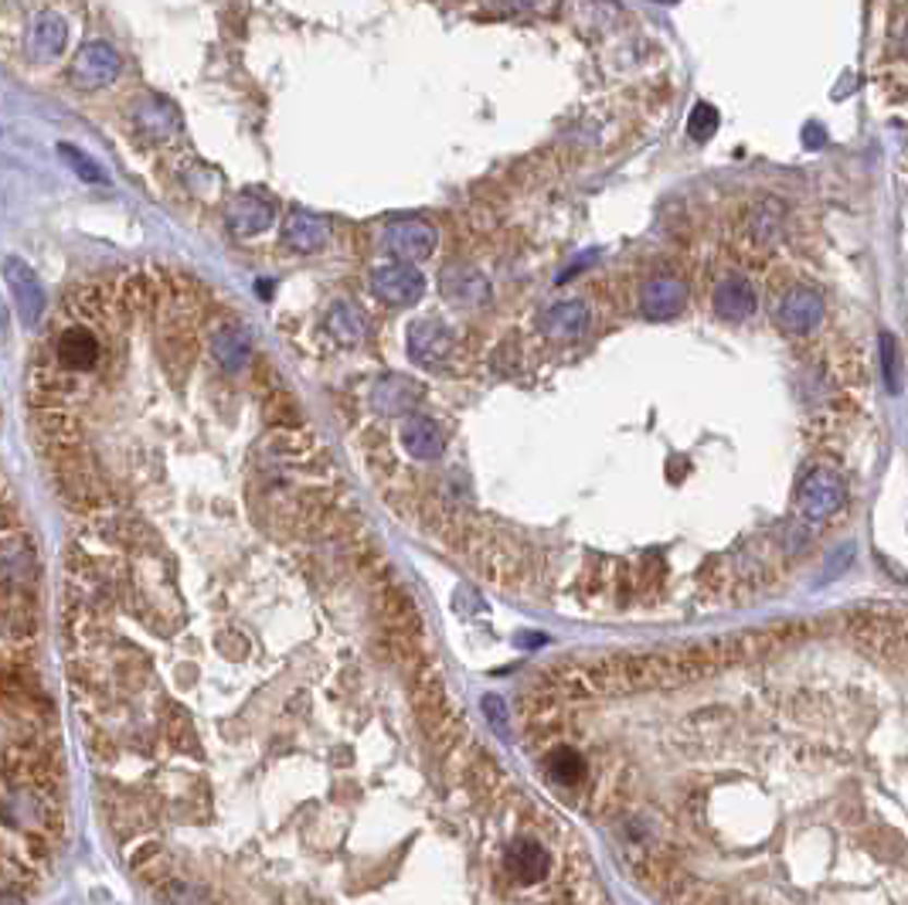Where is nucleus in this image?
Instances as JSON below:
<instances>
[{
	"mask_svg": "<svg viewBox=\"0 0 908 905\" xmlns=\"http://www.w3.org/2000/svg\"><path fill=\"white\" fill-rule=\"evenodd\" d=\"M718 123H722L718 109H715L712 102H698V106L691 109V117H688V136H694L698 144H704L707 136H715Z\"/></svg>",
	"mask_w": 908,
	"mask_h": 905,
	"instance_id": "nucleus-25",
	"label": "nucleus"
},
{
	"mask_svg": "<svg viewBox=\"0 0 908 905\" xmlns=\"http://www.w3.org/2000/svg\"><path fill=\"white\" fill-rule=\"evenodd\" d=\"M537 327H542V334L552 337V341H576V337H582L589 327V306L582 300H561L545 310Z\"/></svg>",
	"mask_w": 908,
	"mask_h": 905,
	"instance_id": "nucleus-15",
	"label": "nucleus"
},
{
	"mask_svg": "<svg viewBox=\"0 0 908 905\" xmlns=\"http://www.w3.org/2000/svg\"><path fill=\"white\" fill-rule=\"evenodd\" d=\"M59 154L69 160V167H72V171H75L82 181H89V184H102V181H106V174H102L99 167L93 164V157L78 154V150H75V147H69V144H62V147H59Z\"/></svg>",
	"mask_w": 908,
	"mask_h": 905,
	"instance_id": "nucleus-27",
	"label": "nucleus"
},
{
	"mask_svg": "<svg viewBox=\"0 0 908 905\" xmlns=\"http://www.w3.org/2000/svg\"><path fill=\"white\" fill-rule=\"evenodd\" d=\"M65 41H69V24L55 11H41L32 24V38H27V48H32L35 59L38 62L59 59L65 51Z\"/></svg>",
	"mask_w": 908,
	"mask_h": 905,
	"instance_id": "nucleus-17",
	"label": "nucleus"
},
{
	"mask_svg": "<svg viewBox=\"0 0 908 905\" xmlns=\"http://www.w3.org/2000/svg\"><path fill=\"white\" fill-rule=\"evenodd\" d=\"M807 144H810V147H820V130H816V126H807Z\"/></svg>",
	"mask_w": 908,
	"mask_h": 905,
	"instance_id": "nucleus-28",
	"label": "nucleus"
},
{
	"mask_svg": "<svg viewBox=\"0 0 908 905\" xmlns=\"http://www.w3.org/2000/svg\"><path fill=\"white\" fill-rule=\"evenodd\" d=\"M120 306H126L130 314H147V310H154V303H160V297H157V290H154V282H150V276H144V273H133V276H126L123 279V290H120V300H117Z\"/></svg>",
	"mask_w": 908,
	"mask_h": 905,
	"instance_id": "nucleus-23",
	"label": "nucleus"
},
{
	"mask_svg": "<svg viewBox=\"0 0 908 905\" xmlns=\"http://www.w3.org/2000/svg\"><path fill=\"white\" fill-rule=\"evenodd\" d=\"M38 433L51 446V457H65L82 446V422L69 409H38Z\"/></svg>",
	"mask_w": 908,
	"mask_h": 905,
	"instance_id": "nucleus-14",
	"label": "nucleus"
},
{
	"mask_svg": "<svg viewBox=\"0 0 908 905\" xmlns=\"http://www.w3.org/2000/svg\"><path fill=\"white\" fill-rule=\"evenodd\" d=\"M824 321V297L810 287L789 290L779 303V327L786 334H810Z\"/></svg>",
	"mask_w": 908,
	"mask_h": 905,
	"instance_id": "nucleus-8",
	"label": "nucleus"
},
{
	"mask_svg": "<svg viewBox=\"0 0 908 905\" xmlns=\"http://www.w3.org/2000/svg\"><path fill=\"white\" fill-rule=\"evenodd\" d=\"M4 279H8V287L14 293V303H17V314L27 327H38L41 317H45V306H48V297H45V287H41V279L38 273L27 266L24 260H4Z\"/></svg>",
	"mask_w": 908,
	"mask_h": 905,
	"instance_id": "nucleus-4",
	"label": "nucleus"
},
{
	"mask_svg": "<svg viewBox=\"0 0 908 905\" xmlns=\"http://www.w3.org/2000/svg\"><path fill=\"white\" fill-rule=\"evenodd\" d=\"M436 229L433 225H425L419 218H402V221H391L388 229H385V245L388 252L399 263H422V260H429L433 256V249H436Z\"/></svg>",
	"mask_w": 908,
	"mask_h": 905,
	"instance_id": "nucleus-5",
	"label": "nucleus"
},
{
	"mask_svg": "<svg viewBox=\"0 0 908 905\" xmlns=\"http://www.w3.org/2000/svg\"><path fill=\"white\" fill-rule=\"evenodd\" d=\"M327 334L340 348H358L367 334V317L364 310L354 303H334L330 314H327Z\"/></svg>",
	"mask_w": 908,
	"mask_h": 905,
	"instance_id": "nucleus-18",
	"label": "nucleus"
},
{
	"mask_svg": "<svg viewBox=\"0 0 908 905\" xmlns=\"http://www.w3.org/2000/svg\"><path fill=\"white\" fill-rule=\"evenodd\" d=\"M96 807L157 905H613L565 820L439 688L367 752L372 709L314 735L310 691L208 722L96 657L75 671Z\"/></svg>",
	"mask_w": 908,
	"mask_h": 905,
	"instance_id": "nucleus-1",
	"label": "nucleus"
},
{
	"mask_svg": "<svg viewBox=\"0 0 908 905\" xmlns=\"http://www.w3.org/2000/svg\"><path fill=\"white\" fill-rule=\"evenodd\" d=\"M225 218H229V229L242 239L249 236H259L266 232L269 225H273V202L263 194H255V191H242L235 194L232 202H229V212H225Z\"/></svg>",
	"mask_w": 908,
	"mask_h": 905,
	"instance_id": "nucleus-9",
	"label": "nucleus"
},
{
	"mask_svg": "<svg viewBox=\"0 0 908 905\" xmlns=\"http://www.w3.org/2000/svg\"><path fill=\"white\" fill-rule=\"evenodd\" d=\"M419 385H412L409 378H399V375H391L385 382H378L375 388V406L388 415H399L405 409H412L419 402Z\"/></svg>",
	"mask_w": 908,
	"mask_h": 905,
	"instance_id": "nucleus-20",
	"label": "nucleus"
},
{
	"mask_svg": "<svg viewBox=\"0 0 908 905\" xmlns=\"http://www.w3.org/2000/svg\"><path fill=\"white\" fill-rule=\"evenodd\" d=\"M109 306H112V293L102 282H82L69 297V310H75L85 321H102L109 314Z\"/></svg>",
	"mask_w": 908,
	"mask_h": 905,
	"instance_id": "nucleus-21",
	"label": "nucleus"
},
{
	"mask_svg": "<svg viewBox=\"0 0 908 905\" xmlns=\"http://www.w3.org/2000/svg\"><path fill=\"white\" fill-rule=\"evenodd\" d=\"M402 443L415 460H436L443 452V430L436 426L433 419L412 415L402 426Z\"/></svg>",
	"mask_w": 908,
	"mask_h": 905,
	"instance_id": "nucleus-19",
	"label": "nucleus"
},
{
	"mask_svg": "<svg viewBox=\"0 0 908 905\" xmlns=\"http://www.w3.org/2000/svg\"><path fill=\"white\" fill-rule=\"evenodd\" d=\"M452 330L436 321H415L409 327V354L419 364H443L452 354Z\"/></svg>",
	"mask_w": 908,
	"mask_h": 905,
	"instance_id": "nucleus-13",
	"label": "nucleus"
},
{
	"mask_svg": "<svg viewBox=\"0 0 908 905\" xmlns=\"http://www.w3.org/2000/svg\"><path fill=\"white\" fill-rule=\"evenodd\" d=\"M330 239L327 221L314 212H290V218L282 221V245H290L296 252H317Z\"/></svg>",
	"mask_w": 908,
	"mask_h": 905,
	"instance_id": "nucleus-16",
	"label": "nucleus"
},
{
	"mask_svg": "<svg viewBox=\"0 0 908 905\" xmlns=\"http://www.w3.org/2000/svg\"><path fill=\"white\" fill-rule=\"evenodd\" d=\"M685 303H688V287L680 276H667V273L654 276L640 290V310L650 321H670L685 310Z\"/></svg>",
	"mask_w": 908,
	"mask_h": 905,
	"instance_id": "nucleus-7",
	"label": "nucleus"
},
{
	"mask_svg": "<svg viewBox=\"0 0 908 905\" xmlns=\"http://www.w3.org/2000/svg\"><path fill=\"white\" fill-rule=\"evenodd\" d=\"M215 361L225 367V372H239V367L245 364L249 358V334L242 327H225L218 337H215Z\"/></svg>",
	"mask_w": 908,
	"mask_h": 905,
	"instance_id": "nucleus-22",
	"label": "nucleus"
},
{
	"mask_svg": "<svg viewBox=\"0 0 908 905\" xmlns=\"http://www.w3.org/2000/svg\"><path fill=\"white\" fill-rule=\"evenodd\" d=\"M443 297L457 306H484L491 300V282L487 276L473 266H449L443 273Z\"/></svg>",
	"mask_w": 908,
	"mask_h": 905,
	"instance_id": "nucleus-11",
	"label": "nucleus"
},
{
	"mask_svg": "<svg viewBox=\"0 0 908 905\" xmlns=\"http://www.w3.org/2000/svg\"><path fill=\"white\" fill-rule=\"evenodd\" d=\"M901 48H905V55H908V32H905V41H901Z\"/></svg>",
	"mask_w": 908,
	"mask_h": 905,
	"instance_id": "nucleus-30",
	"label": "nucleus"
},
{
	"mask_svg": "<svg viewBox=\"0 0 908 905\" xmlns=\"http://www.w3.org/2000/svg\"><path fill=\"white\" fill-rule=\"evenodd\" d=\"M120 69H123V62H120L117 48H112L109 41H89V45H82L78 55H75L72 79H75L78 89H102L120 75Z\"/></svg>",
	"mask_w": 908,
	"mask_h": 905,
	"instance_id": "nucleus-3",
	"label": "nucleus"
},
{
	"mask_svg": "<svg viewBox=\"0 0 908 905\" xmlns=\"http://www.w3.org/2000/svg\"><path fill=\"white\" fill-rule=\"evenodd\" d=\"M882 378H885V388L888 391H898L901 388V375H898V345H895V337L885 330L882 334Z\"/></svg>",
	"mask_w": 908,
	"mask_h": 905,
	"instance_id": "nucleus-26",
	"label": "nucleus"
},
{
	"mask_svg": "<svg viewBox=\"0 0 908 905\" xmlns=\"http://www.w3.org/2000/svg\"><path fill=\"white\" fill-rule=\"evenodd\" d=\"M266 415H269V422H273L276 430H296L300 422H303L296 399H293V395H287V391H276V395H273Z\"/></svg>",
	"mask_w": 908,
	"mask_h": 905,
	"instance_id": "nucleus-24",
	"label": "nucleus"
},
{
	"mask_svg": "<svg viewBox=\"0 0 908 905\" xmlns=\"http://www.w3.org/2000/svg\"><path fill=\"white\" fill-rule=\"evenodd\" d=\"M372 290H375V297H382L391 306H409V303L422 300L425 276L409 263H388L372 273Z\"/></svg>",
	"mask_w": 908,
	"mask_h": 905,
	"instance_id": "nucleus-6",
	"label": "nucleus"
},
{
	"mask_svg": "<svg viewBox=\"0 0 908 905\" xmlns=\"http://www.w3.org/2000/svg\"><path fill=\"white\" fill-rule=\"evenodd\" d=\"M4 327H8V310H4V303H0V334H4Z\"/></svg>",
	"mask_w": 908,
	"mask_h": 905,
	"instance_id": "nucleus-29",
	"label": "nucleus"
},
{
	"mask_svg": "<svg viewBox=\"0 0 908 905\" xmlns=\"http://www.w3.org/2000/svg\"><path fill=\"white\" fill-rule=\"evenodd\" d=\"M712 306H715V314L722 321L739 324V321H749L755 314L759 300H755V290H752V282L746 276H725L715 287Z\"/></svg>",
	"mask_w": 908,
	"mask_h": 905,
	"instance_id": "nucleus-12",
	"label": "nucleus"
},
{
	"mask_svg": "<svg viewBox=\"0 0 908 905\" xmlns=\"http://www.w3.org/2000/svg\"><path fill=\"white\" fill-rule=\"evenodd\" d=\"M844 497H847L844 480L827 467H816L803 476V484H800V511H803L807 521H824L844 504Z\"/></svg>",
	"mask_w": 908,
	"mask_h": 905,
	"instance_id": "nucleus-2",
	"label": "nucleus"
},
{
	"mask_svg": "<svg viewBox=\"0 0 908 905\" xmlns=\"http://www.w3.org/2000/svg\"><path fill=\"white\" fill-rule=\"evenodd\" d=\"M99 354H102L99 337L82 324L65 327L59 334V341H55V361L69 367V372H89V367L99 361Z\"/></svg>",
	"mask_w": 908,
	"mask_h": 905,
	"instance_id": "nucleus-10",
	"label": "nucleus"
}]
</instances>
